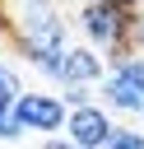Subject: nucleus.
<instances>
[{
  "mask_svg": "<svg viewBox=\"0 0 144 149\" xmlns=\"http://www.w3.org/2000/svg\"><path fill=\"white\" fill-rule=\"evenodd\" d=\"M102 5H111V9H121V14H139L144 0H102Z\"/></svg>",
  "mask_w": 144,
  "mask_h": 149,
  "instance_id": "10",
  "label": "nucleus"
},
{
  "mask_svg": "<svg viewBox=\"0 0 144 149\" xmlns=\"http://www.w3.org/2000/svg\"><path fill=\"white\" fill-rule=\"evenodd\" d=\"M9 33H14L19 51H23L42 74L60 79V56H65V47H70V33H65V19L51 9V0H23Z\"/></svg>",
  "mask_w": 144,
  "mask_h": 149,
  "instance_id": "1",
  "label": "nucleus"
},
{
  "mask_svg": "<svg viewBox=\"0 0 144 149\" xmlns=\"http://www.w3.org/2000/svg\"><path fill=\"white\" fill-rule=\"evenodd\" d=\"M19 93H23V88H19V74H14L9 65H0V107H14Z\"/></svg>",
  "mask_w": 144,
  "mask_h": 149,
  "instance_id": "8",
  "label": "nucleus"
},
{
  "mask_svg": "<svg viewBox=\"0 0 144 149\" xmlns=\"http://www.w3.org/2000/svg\"><path fill=\"white\" fill-rule=\"evenodd\" d=\"M107 79V61L93 51V47H65V56H60V88H98Z\"/></svg>",
  "mask_w": 144,
  "mask_h": 149,
  "instance_id": "4",
  "label": "nucleus"
},
{
  "mask_svg": "<svg viewBox=\"0 0 144 149\" xmlns=\"http://www.w3.org/2000/svg\"><path fill=\"white\" fill-rule=\"evenodd\" d=\"M98 88H102V102H107V107H116V112H130V116H144V98H139V93H135V88H130L121 74H107Z\"/></svg>",
  "mask_w": 144,
  "mask_h": 149,
  "instance_id": "5",
  "label": "nucleus"
},
{
  "mask_svg": "<svg viewBox=\"0 0 144 149\" xmlns=\"http://www.w3.org/2000/svg\"><path fill=\"white\" fill-rule=\"evenodd\" d=\"M14 121L23 126V135L37 130L42 140H51V135L65 130V102H60L56 93H33V88H23L19 102H14Z\"/></svg>",
  "mask_w": 144,
  "mask_h": 149,
  "instance_id": "2",
  "label": "nucleus"
},
{
  "mask_svg": "<svg viewBox=\"0 0 144 149\" xmlns=\"http://www.w3.org/2000/svg\"><path fill=\"white\" fill-rule=\"evenodd\" d=\"M42 149H74V144H70L65 135H51V140H42Z\"/></svg>",
  "mask_w": 144,
  "mask_h": 149,
  "instance_id": "11",
  "label": "nucleus"
},
{
  "mask_svg": "<svg viewBox=\"0 0 144 149\" xmlns=\"http://www.w3.org/2000/svg\"><path fill=\"white\" fill-rule=\"evenodd\" d=\"M111 74H121L139 98H144V51H135V56H121V61H111Z\"/></svg>",
  "mask_w": 144,
  "mask_h": 149,
  "instance_id": "6",
  "label": "nucleus"
},
{
  "mask_svg": "<svg viewBox=\"0 0 144 149\" xmlns=\"http://www.w3.org/2000/svg\"><path fill=\"white\" fill-rule=\"evenodd\" d=\"M88 5H102V0H79V9H88Z\"/></svg>",
  "mask_w": 144,
  "mask_h": 149,
  "instance_id": "12",
  "label": "nucleus"
},
{
  "mask_svg": "<svg viewBox=\"0 0 144 149\" xmlns=\"http://www.w3.org/2000/svg\"><path fill=\"white\" fill-rule=\"evenodd\" d=\"M0 140L5 144H19L23 140V126L14 121V107H0Z\"/></svg>",
  "mask_w": 144,
  "mask_h": 149,
  "instance_id": "9",
  "label": "nucleus"
},
{
  "mask_svg": "<svg viewBox=\"0 0 144 149\" xmlns=\"http://www.w3.org/2000/svg\"><path fill=\"white\" fill-rule=\"evenodd\" d=\"M107 130H111V112L102 102H84V107H70L65 112V140L74 149H102L107 144Z\"/></svg>",
  "mask_w": 144,
  "mask_h": 149,
  "instance_id": "3",
  "label": "nucleus"
},
{
  "mask_svg": "<svg viewBox=\"0 0 144 149\" xmlns=\"http://www.w3.org/2000/svg\"><path fill=\"white\" fill-rule=\"evenodd\" d=\"M102 149H144V130H130V126H116V121H111Z\"/></svg>",
  "mask_w": 144,
  "mask_h": 149,
  "instance_id": "7",
  "label": "nucleus"
}]
</instances>
